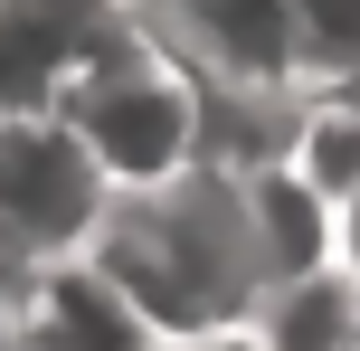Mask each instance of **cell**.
I'll list each match as a JSON object with an SVG mask.
<instances>
[{
    "label": "cell",
    "instance_id": "obj_1",
    "mask_svg": "<svg viewBox=\"0 0 360 351\" xmlns=\"http://www.w3.org/2000/svg\"><path fill=\"white\" fill-rule=\"evenodd\" d=\"M95 209V152L48 114H0V247H57Z\"/></svg>",
    "mask_w": 360,
    "mask_h": 351
},
{
    "label": "cell",
    "instance_id": "obj_2",
    "mask_svg": "<svg viewBox=\"0 0 360 351\" xmlns=\"http://www.w3.org/2000/svg\"><path fill=\"white\" fill-rule=\"evenodd\" d=\"M0 351H19V323H0Z\"/></svg>",
    "mask_w": 360,
    "mask_h": 351
}]
</instances>
